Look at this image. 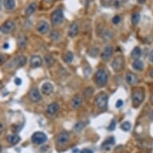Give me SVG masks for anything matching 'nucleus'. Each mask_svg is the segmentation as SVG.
Here are the masks:
<instances>
[{
    "label": "nucleus",
    "mask_w": 153,
    "mask_h": 153,
    "mask_svg": "<svg viewBox=\"0 0 153 153\" xmlns=\"http://www.w3.org/2000/svg\"><path fill=\"white\" fill-rule=\"evenodd\" d=\"M41 91L45 96H50L54 92V87L51 83H45L42 85Z\"/></svg>",
    "instance_id": "14"
},
{
    "label": "nucleus",
    "mask_w": 153,
    "mask_h": 153,
    "mask_svg": "<svg viewBox=\"0 0 153 153\" xmlns=\"http://www.w3.org/2000/svg\"><path fill=\"white\" fill-rule=\"evenodd\" d=\"M123 104V100H119L117 102H116V104H115V107H117V108H119V107H121Z\"/></svg>",
    "instance_id": "35"
},
{
    "label": "nucleus",
    "mask_w": 153,
    "mask_h": 153,
    "mask_svg": "<svg viewBox=\"0 0 153 153\" xmlns=\"http://www.w3.org/2000/svg\"><path fill=\"white\" fill-rule=\"evenodd\" d=\"M111 67L115 72H119L120 71H122L124 67V58L122 55L115 57L111 63Z\"/></svg>",
    "instance_id": "5"
},
{
    "label": "nucleus",
    "mask_w": 153,
    "mask_h": 153,
    "mask_svg": "<svg viewBox=\"0 0 153 153\" xmlns=\"http://www.w3.org/2000/svg\"><path fill=\"white\" fill-rule=\"evenodd\" d=\"M20 137L18 135H10L7 137V141L11 145H16L20 142Z\"/></svg>",
    "instance_id": "19"
},
{
    "label": "nucleus",
    "mask_w": 153,
    "mask_h": 153,
    "mask_svg": "<svg viewBox=\"0 0 153 153\" xmlns=\"http://www.w3.org/2000/svg\"><path fill=\"white\" fill-rule=\"evenodd\" d=\"M59 108V104L57 103H51V104H50L47 106V112L50 115H55L58 111Z\"/></svg>",
    "instance_id": "18"
},
{
    "label": "nucleus",
    "mask_w": 153,
    "mask_h": 153,
    "mask_svg": "<svg viewBox=\"0 0 153 153\" xmlns=\"http://www.w3.org/2000/svg\"><path fill=\"white\" fill-rule=\"evenodd\" d=\"M150 102H151L152 105H153V94H152V96L150 97Z\"/></svg>",
    "instance_id": "42"
},
{
    "label": "nucleus",
    "mask_w": 153,
    "mask_h": 153,
    "mask_svg": "<svg viewBox=\"0 0 153 153\" xmlns=\"http://www.w3.org/2000/svg\"><path fill=\"white\" fill-rule=\"evenodd\" d=\"M80 153H93V152H92V150H90V149L84 148V149H83L81 152H80Z\"/></svg>",
    "instance_id": "36"
},
{
    "label": "nucleus",
    "mask_w": 153,
    "mask_h": 153,
    "mask_svg": "<svg viewBox=\"0 0 153 153\" xmlns=\"http://www.w3.org/2000/svg\"><path fill=\"white\" fill-rule=\"evenodd\" d=\"M144 100V91L143 88H136L131 92V101L134 107H139Z\"/></svg>",
    "instance_id": "1"
},
{
    "label": "nucleus",
    "mask_w": 153,
    "mask_h": 153,
    "mask_svg": "<svg viewBox=\"0 0 153 153\" xmlns=\"http://www.w3.org/2000/svg\"><path fill=\"white\" fill-rule=\"evenodd\" d=\"M113 0H101V3L105 6V7H107L108 5H110L112 3Z\"/></svg>",
    "instance_id": "32"
},
{
    "label": "nucleus",
    "mask_w": 153,
    "mask_h": 153,
    "mask_svg": "<svg viewBox=\"0 0 153 153\" xmlns=\"http://www.w3.org/2000/svg\"><path fill=\"white\" fill-rule=\"evenodd\" d=\"M0 59H1V65H3L5 63V61H6V57H5L3 55H1Z\"/></svg>",
    "instance_id": "37"
},
{
    "label": "nucleus",
    "mask_w": 153,
    "mask_h": 153,
    "mask_svg": "<svg viewBox=\"0 0 153 153\" xmlns=\"http://www.w3.org/2000/svg\"><path fill=\"white\" fill-rule=\"evenodd\" d=\"M131 123L128 122V121L123 123L122 124H121V129L124 131H128L130 129H131Z\"/></svg>",
    "instance_id": "29"
},
{
    "label": "nucleus",
    "mask_w": 153,
    "mask_h": 153,
    "mask_svg": "<svg viewBox=\"0 0 153 153\" xmlns=\"http://www.w3.org/2000/svg\"><path fill=\"white\" fill-rule=\"evenodd\" d=\"M84 127H85L84 123L79 121V122H77L75 124L74 127H73V130H74L75 131H80L81 130H83Z\"/></svg>",
    "instance_id": "27"
},
{
    "label": "nucleus",
    "mask_w": 153,
    "mask_h": 153,
    "mask_svg": "<svg viewBox=\"0 0 153 153\" xmlns=\"http://www.w3.org/2000/svg\"><path fill=\"white\" fill-rule=\"evenodd\" d=\"M15 83L16 85H20L21 83H22V80H21V79H19V78H16L15 80Z\"/></svg>",
    "instance_id": "39"
},
{
    "label": "nucleus",
    "mask_w": 153,
    "mask_h": 153,
    "mask_svg": "<svg viewBox=\"0 0 153 153\" xmlns=\"http://www.w3.org/2000/svg\"><path fill=\"white\" fill-rule=\"evenodd\" d=\"M3 6L6 10L12 11L15 7V0H3Z\"/></svg>",
    "instance_id": "22"
},
{
    "label": "nucleus",
    "mask_w": 153,
    "mask_h": 153,
    "mask_svg": "<svg viewBox=\"0 0 153 153\" xmlns=\"http://www.w3.org/2000/svg\"><path fill=\"white\" fill-rule=\"evenodd\" d=\"M93 94V89L92 88H86L83 92V96L85 99H90Z\"/></svg>",
    "instance_id": "28"
},
{
    "label": "nucleus",
    "mask_w": 153,
    "mask_h": 153,
    "mask_svg": "<svg viewBox=\"0 0 153 153\" xmlns=\"http://www.w3.org/2000/svg\"><path fill=\"white\" fill-rule=\"evenodd\" d=\"M55 0H44V3L47 6H51L54 3Z\"/></svg>",
    "instance_id": "34"
},
{
    "label": "nucleus",
    "mask_w": 153,
    "mask_h": 153,
    "mask_svg": "<svg viewBox=\"0 0 153 153\" xmlns=\"http://www.w3.org/2000/svg\"><path fill=\"white\" fill-rule=\"evenodd\" d=\"M113 54V47L110 45L106 46L104 49V51L100 54L101 59H103L104 61H108L111 57L112 56Z\"/></svg>",
    "instance_id": "8"
},
{
    "label": "nucleus",
    "mask_w": 153,
    "mask_h": 153,
    "mask_svg": "<svg viewBox=\"0 0 153 153\" xmlns=\"http://www.w3.org/2000/svg\"><path fill=\"white\" fill-rule=\"evenodd\" d=\"M47 140V136L44 132L37 131L31 136V141L35 144H42Z\"/></svg>",
    "instance_id": "6"
},
{
    "label": "nucleus",
    "mask_w": 153,
    "mask_h": 153,
    "mask_svg": "<svg viewBox=\"0 0 153 153\" xmlns=\"http://www.w3.org/2000/svg\"><path fill=\"white\" fill-rule=\"evenodd\" d=\"M120 20H121L120 16H119V15H115V16H114L113 18H112V23L116 25V24H118L119 22H120Z\"/></svg>",
    "instance_id": "31"
},
{
    "label": "nucleus",
    "mask_w": 153,
    "mask_h": 153,
    "mask_svg": "<svg viewBox=\"0 0 153 153\" xmlns=\"http://www.w3.org/2000/svg\"><path fill=\"white\" fill-rule=\"evenodd\" d=\"M12 66H15V67H21L26 63V57L24 55H18L12 60Z\"/></svg>",
    "instance_id": "10"
},
{
    "label": "nucleus",
    "mask_w": 153,
    "mask_h": 153,
    "mask_svg": "<svg viewBox=\"0 0 153 153\" xmlns=\"http://www.w3.org/2000/svg\"><path fill=\"white\" fill-rule=\"evenodd\" d=\"M107 101H108V97L104 92L99 93L96 97V104L97 107L101 110H105L107 108Z\"/></svg>",
    "instance_id": "3"
},
{
    "label": "nucleus",
    "mask_w": 153,
    "mask_h": 153,
    "mask_svg": "<svg viewBox=\"0 0 153 153\" xmlns=\"http://www.w3.org/2000/svg\"><path fill=\"white\" fill-rule=\"evenodd\" d=\"M149 75H150V77L151 78H152L153 79V68L152 70L150 71V72H149Z\"/></svg>",
    "instance_id": "41"
},
{
    "label": "nucleus",
    "mask_w": 153,
    "mask_h": 153,
    "mask_svg": "<svg viewBox=\"0 0 153 153\" xmlns=\"http://www.w3.org/2000/svg\"><path fill=\"white\" fill-rule=\"evenodd\" d=\"M3 49H8L9 44H7V43H6V44H3Z\"/></svg>",
    "instance_id": "40"
},
{
    "label": "nucleus",
    "mask_w": 153,
    "mask_h": 153,
    "mask_svg": "<svg viewBox=\"0 0 153 153\" xmlns=\"http://www.w3.org/2000/svg\"><path fill=\"white\" fill-rule=\"evenodd\" d=\"M51 21L53 26H59L63 21V13L61 9L55 10L51 15Z\"/></svg>",
    "instance_id": "4"
},
{
    "label": "nucleus",
    "mask_w": 153,
    "mask_h": 153,
    "mask_svg": "<svg viewBox=\"0 0 153 153\" xmlns=\"http://www.w3.org/2000/svg\"><path fill=\"white\" fill-rule=\"evenodd\" d=\"M115 120H112V121L111 122V124L108 126V130H109V131H113L114 129H115Z\"/></svg>",
    "instance_id": "33"
},
{
    "label": "nucleus",
    "mask_w": 153,
    "mask_h": 153,
    "mask_svg": "<svg viewBox=\"0 0 153 153\" xmlns=\"http://www.w3.org/2000/svg\"><path fill=\"white\" fill-rule=\"evenodd\" d=\"M29 96H30V99L32 102L34 103H37L41 100V95H40V92L37 88H32L30 92V94H29Z\"/></svg>",
    "instance_id": "13"
},
{
    "label": "nucleus",
    "mask_w": 153,
    "mask_h": 153,
    "mask_svg": "<svg viewBox=\"0 0 153 153\" xmlns=\"http://www.w3.org/2000/svg\"><path fill=\"white\" fill-rule=\"evenodd\" d=\"M43 63V59L40 55H33L30 59V66L32 68L40 67Z\"/></svg>",
    "instance_id": "12"
},
{
    "label": "nucleus",
    "mask_w": 153,
    "mask_h": 153,
    "mask_svg": "<svg viewBox=\"0 0 153 153\" xmlns=\"http://www.w3.org/2000/svg\"><path fill=\"white\" fill-rule=\"evenodd\" d=\"M73 59H74V55H73V53L71 52V51H67V52H66L63 55V61L65 62L66 63H67V64L71 63L72 62V60H73Z\"/></svg>",
    "instance_id": "24"
},
{
    "label": "nucleus",
    "mask_w": 153,
    "mask_h": 153,
    "mask_svg": "<svg viewBox=\"0 0 153 153\" xmlns=\"http://www.w3.org/2000/svg\"><path fill=\"white\" fill-rule=\"evenodd\" d=\"M125 80L127 83H128L129 85H134L138 82V78L136 76V75H135L132 72H127L126 74V77H125Z\"/></svg>",
    "instance_id": "15"
},
{
    "label": "nucleus",
    "mask_w": 153,
    "mask_h": 153,
    "mask_svg": "<svg viewBox=\"0 0 153 153\" xmlns=\"http://www.w3.org/2000/svg\"><path fill=\"white\" fill-rule=\"evenodd\" d=\"M69 140V135L66 131H62L58 136H57V144L59 145L66 144Z\"/></svg>",
    "instance_id": "11"
},
{
    "label": "nucleus",
    "mask_w": 153,
    "mask_h": 153,
    "mask_svg": "<svg viewBox=\"0 0 153 153\" xmlns=\"http://www.w3.org/2000/svg\"><path fill=\"white\" fill-rule=\"evenodd\" d=\"M140 20V13H135L132 15L131 16V22L134 25H137Z\"/></svg>",
    "instance_id": "26"
},
{
    "label": "nucleus",
    "mask_w": 153,
    "mask_h": 153,
    "mask_svg": "<svg viewBox=\"0 0 153 153\" xmlns=\"http://www.w3.org/2000/svg\"><path fill=\"white\" fill-rule=\"evenodd\" d=\"M131 67H132V68L134 70L141 71H143V69H144V63H143V62L140 61V59H137V60H135V61L132 63Z\"/></svg>",
    "instance_id": "23"
},
{
    "label": "nucleus",
    "mask_w": 153,
    "mask_h": 153,
    "mask_svg": "<svg viewBox=\"0 0 153 153\" xmlns=\"http://www.w3.org/2000/svg\"><path fill=\"white\" fill-rule=\"evenodd\" d=\"M142 55V51L141 49L139 47H134V49L132 50V51L131 53V57L135 59V60H137V59H140V58Z\"/></svg>",
    "instance_id": "20"
},
{
    "label": "nucleus",
    "mask_w": 153,
    "mask_h": 153,
    "mask_svg": "<svg viewBox=\"0 0 153 153\" xmlns=\"http://www.w3.org/2000/svg\"><path fill=\"white\" fill-rule=\"evenodd\" d=\"M59 37V34L57 31H53L51 34V38L52 40H57Z\"/></svg>",
    "instance_id": "30"
},
{
    "label": "nucleus",
    "mask_w": 153,
    "mask_h": 153,
    "mask_svg": "<svg viewBox=\"0 0 153 153\" xmlns=\"http://www.w3.org/2000/svg\"><path fill=\"white\" fill-rule=\"evenodd\" d=\"M15 29V23L11 20H7L1 26V31L3 34H10Z\"/></svg>",
    "instance_id": "7"
},
{
    "label": "nucleus",
    "mask_w": 153,
    "mask_h": 153,
    "mask_svg": "<svg viewBox=\"0 0 153 153\" xmlns=\"http://www.w3.org/2000/svg\"><path fill=\"white\" fill-rule=\"evenodd\" d=\"M78 32H79V26L77 23L73 22L68 30V36H70L71 38H74L77 35Z\"/></svg>",
    "instance_id": "17"
},
{
    "label": "nucleus",
    "mask_w": 153,
    "mask_h": 153,
    "mask_svg": "<svg viewBox=\"0 0 153 153\" xmlns=\"http://www.w3.org/2000/svg\"><path fill=\"white\" fill-rule=\"evenodd\" d=\"M81 105H82V98L79 96H74L71 100V107L72 109H78Z\"/></svg>",
    "instance_id": "16"
},
{
    "label": "nucleus",
    "mask_w": 153,
    "mask_h": 153,
    "mask_svg": "<svg viewBox=\"0 0 153 153\" xmlns=\"http://www.w3.org/2000/svg\"><path fill=\"white\" fill-rule=\"evenodd\" d=\"M36 7H37V5L35 3H31L28 5L25 10V15L26 16H30L31 15H33L36 10Z\"/></svg>",
    "instance_id": "21"
},
{
    "label": "nucleus",
    "mask_w": 153,
    "mask_h": 153,
    "mask_svg": "<svg viewBox=\"0 0 153 153\" xmlns=\"http://www.w3.org/2000/svg\"><path fill=\"white\" fill-rule=\"evenodd\" d=\"M95 83L96 84L97 86L99 87H104L105 86L107 83V80H108V75L107 74V72L104 70H99L97 71L95 75Z\"/></svg>",
    "instance_id": "2"
},
{
    "label": "nucleus",
    "mask_w": 153,
    "mask_h": 153,
    "mask_svg": "<svg viewBox=\"0 0 153 153\" xmlns=\"http://www.w3.org/2000/svg\"><path fill=\"white\" fill-rule=\"evenodd\" d=\"M36 30L40 34H46L49 31V24L48 22H46L45 20H41L37 23Z\"/></svg>",
    "instance_id": "9"
},
{
    "label": "nucleus",
    "mask_w": 153,
    "mask_h": 153,
    "mask_svg": "<svg viewBox=\"0 0 153 153\" xmlns=\"http://www.w3.org/2000/svg\"><path fill=\"white\" fill-rule=\"evenodd\" d=\"M137 1H138V3H144L146 0H137Z\"/></svg>",
    "instance_id": "43"
},
{
    "label": "nucleus",
    "mask_w": 153,
    "mask_h": 153,
    "mask_svg": "<svg viewBox=\"0 0 153 153\" xmlns=\"http://www.w3.org/2000/svg\"><path fill=\"white\" fill-rule=\"evenodd\" d=\"M44 60H45V63L47 64V67H51L55 63V59L51 55H46Z\"/></svg>",
    "instance_id": "25"
},
{
    "label": "nucleus",
    "mask_w": 153,
    "mask_h": 153,
    "mask_svg": "<svg viewBox=\"0 0 153 153\" xmlns=\"http://www.w3.org/2000/svg\"><path fill=\"white\" fill-rule=\"evenodd\" d=\"M148 59H149V61L153 63V51H152L150 52V54H149Z\"/></svg>",
    "instance_id": "38"
}]
</instances>
